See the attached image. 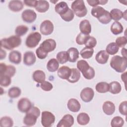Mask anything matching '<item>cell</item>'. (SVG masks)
I'll return each mask as SVG.
<instances>
[{
    "label": "cell",
    "mask_w": 127,
    "mask_h": 127,
    "mask_svg": "<svg viewBox=\"0 0 127 127\" xmlns=\"http://www.w3.org/2000/svg\"><path fill=\"white\" fill-rule=\"evenodd\" d=\"M77 67L86 79L90 80L94 77L95 70L86 61L83 60L78 61L77 63Z\"/></svg>",
    "instance_id": "cell-1"
},
{
    "label": "cell",
    "mask_w": 127,
    "mask_h": 127,
    "mask_svg": "<svg viewBox=\"0 0 127 127\" xmlns=\"http://www.w3.org/2000/svg\"><path fill=\"white\" fill-rule=\"evenodd\" d=\"M110 66L118 72H124L127 67V58L119 55L113 56L110 61Z\"/></svg>",
    "instance_id": "cell-2"
},
{
    "label": "cell",
    "mask_w": 127,
    "mask_h": 127,
    "mask_svg": "<svg viewBox=\"0 0 127 127\" xmlns=\"http://www.w3.org/2000/svg\"><path fill=\"white\" fill-rule=\"evenodd\" d=\"M40 109L35 106H32L26 113L23 119V123L27 126H33L37 122V118L40 116Z\"/></svg>",
    "instance_id": "cell-3"
},
{
    "label": "cell",
    "mask_w": 127,
    "mask_h": 127,
    "mask_svg": "<svg viewBox=\"0 0 127 127\" xmlns=\"http://www.w3.org/2000/svg\"><path fill=\"white\" fill-rule=\"evenodd\" d=\"M21 44V39L17 35H12L8 38L2 39L0 41L1 47L11 50L18 47Z\"/></svg>",
    "instance_id": "cell-4"
},
{
    "label": "cell",
    "mask_w": 127,
    "mask_h": 127,
    "mask_svg": "<svg viewBox=\"0 0 127 127\" xmlns=\"http://www.w3.org/2000/svg\"><path fill=\"white\" fill-rule=\"evenodd\" d=\"M71 8L74 13L79 17L85 16L87 13V8L82 0H76L72 2Z\"/></svg>",
    "instance_id": "cell-5"
},
{
    "label": "cell",
    "mask_w": 127,
    "mask_h": 127,
    "mask_svg": "<svg viewBox=\"0 0 127 127\" xmlns=\"http://www.w3.org/2000/svg\"><path fill=\"white\" fill-rule=\"evenodd\" d=\"M41 38V35L38 32H34L29 34L26 39V46L29 48H35L38 45Z\"/></svg>",
    "instance_id": "cell-6"
},
{
    "label": "cell",
    "mask_w": 127,
    "mask_h": 127,
    "mask_svg": "<svg viewBox=\"0 0 127 127\" xmlns=\"http://www.w3.org/2000/svg\"><path fill=\"white\" fill-rule=\"evenodd\" d=\"M55 121V117L53 114L49 111H43L41 115V124L44 127L52 126Z\"/></svg>",
    "instance_id": "cell-7"
},
{
    "label": "cell",
    "mask_w": 127,
    "mask_h": 127,
    "mask_svg": "<svg viewBox=\"0 0 127 127\" xmlns=\"http://www.w3.org/2000/svg\"><path fill=\"white\" fill-rule=\"evenodd\" d=\"M54 28V25L51 21L45 20L41 23L40 30L42 34L44 35H49L53 33Z\"/></svg>",
    "instance_id": "cell-8"
},
{
    "label": "cell",
    "mask_w": 127,
    "mask_h": 127,
    "mask_svg": "<svg viewBox=\"0 0 127 127\" xmlns=\"http://www.w3.org/2000/svg\"><path fill=\"white\" fill-rule=\"evenodd\" d=\"M56 42L52 39H48L44 41L39 47L47 53L54 51L56 48Z\"/></svg>",
    "instance_id": "cell-9"
},
{
    "label": "cell",
    "mask_w": 127,
    "mask_h": 127,
    "mask_svg": "<svg viewBox=\"0 0 127 127\" xmlns=\"http://www.w3.org/2000/svg\"><path fill=\"white\" fill-rule=\"evenodd\" d=\"M32 107L31 101L26 98H22L18 102L17 108L22 113H27Z\"/></svg>",
    "instance_id": "cell-10"
},
{
    "label": "cell",
    "mask_w": 127,
    "mask_h": 127,
    "mask_svg": "<svg viewBox=\"0 0 127 127\" xmlns=\"http://www.w3.org/2000/svg\"><path fill=\"white\" fill-rule=\"evenodd\" d=\"M80 95L83 101L89 102L94 97V92L92 88L90 87H85L81 90Z\"/></svg>",
    "instance_id": "cell-11"
},
{
    "label": "cell",
    "mask_w": 127,
    "mask_h": 127,
    "mask_svg": "<svg viewBox=\"0 0 127 127\" xmlns=\"http://www.w3.org/2000/svg\"><path fill=\"white\" fill-rule=\"evenodd\" d=\"M23 20L27 23L33 22L37 18V14L32 9H26L24 10L21 14Z\"/></svg>",
    "instance_id": "cell-12"
},
{
    "label": "cell",
    "mask_w": 127,
    "mask_h": 127,
    "mask_svg": "<svg viewBox=\"0 0 127 127\" xmlns=\"http://www.w3.org/2000/svg\"><path fill=\"white\" fill-rule=\"evenodd\" d=\"M74 118L70 114L65 115L59 122L57 127H70L73 125Z\"/></svg>",
    "instance_id": "cell-13"
},
{
    "label": "cell",
    "mask_w": 127,
    "mask_h": 127,
    "mask_svg": "<svg viewBox=\"0 0 127 127\" xmlns=\"http://www.w3.org/2000/svg\"><path fill=\"white\" fill-rule=\"evenodd\" d=\"M36 61L35 54L31 51H28L24 53L23 56V63L26 65H33Z\"/></svg>",
    "instance_id": "cell-14"
},
{
    "label": "cell",
    "mask_w": 127,
    "mask_h": 127,
    "mask_svg": "<svg viewBox=\"0 0 127 127\" xmlns=\"http://www.w3.org/2000/svg\"><path fill=\"white\" fill-rule=\"evenodd\" d=\"M68 109L72 112H77L81 108V105L77 100L74 98L70 99L67 104Z\"/></svg>",
    "instance_id": "cell-15"
},
{
    "label": "cell",
    "mask_w": 127,
    "mask_h": 127,
    "mask_svg": "<svg viewBox=\"0 0 127 127\" xmlns=\"http://www.w3.org/2000/svg\"><path fill=\"white\" fill-rule=\"evenodd\" d=\"M71 73V68L67 66H62L58 70V76L63 79L67 80Z\"/></svg>",
    "instance_id": "cell-16"
},
{
    "label": "cell",
    "mask_w": 127,
    "mask_h": 127,
    "mask_svg": "<svg viewBox=\"0 0 127 127\" xmlns=\"http://www.w3.org/2000/svg\"><path fill=\"white\" fill-rule=\"evenodd\" d=\"M115 109L114 104L110 101L105 102L102 106V110L104 113L109 116L112 115L115 112Z\"/></svg>",
    "instance_id": "cell-17"
},
{
    "label": "cell",
    "mask_w": 127,
    "mask_h": 127,
    "mask_svg": "<svg viewBox=\"0 0 127 127\" xmlns=\"http://www.w3.org/2000/svg\"><path fill=\"white\" fill-rule=\"evenodd\" d=\"M8 59L11 63L18 64L21 61V54L16 50L12 51L9 54Z\"/></svg>",
    "instance_id": "cell-18"
},
{
    "label": "cell",
    "mask_w": 127,
    "mask_h": 127,
    "mask_svg": "<svg viewBox=\"0 0 127 127\" xmlns=\"http://www.w3.org/2000/svg\"><path fill=\"white\" fill-rule=\"evenodd\" d=\"M79 29L81 33L89 35L91 32V25L88 20L84 19L80 22Z\"/></svg>",
    "instance_id": "cell-19"
},
{
    "label": "cell",
    "mask_w": 127,
    "mask_h": 127,
    "mask_svg": "<svg viewBox=\"0 0 127 127\" xmlns=\"http://www.w3.org/2000/svg\"><path fill=\"white\" fill-rule=\"evenodd\" d=\"M109 57V54L105 50H101L96 55L95 60L100 64H105L107 62Z\"/></svg>",
    "instance_id": "cell-20"
},
{
    "label": "cell",
    "mask_w": 127,
    "mask_h": 127,
    "mask_svg": "<svg viewBox=\"0 0 127 127\" xmlns=\"http://www.w3.org/2000/svg\"><path fill=\"white\" fill-rule=\"evenodd\" d=\"M8 7L12 11L18 12L23 9V4L21 0H13L9 2Z\"/></svg>",
    "instance_id": "cell-21"
},
{
    "label": "cell",
    "mask_w": 127,
    "mask_h": 127,
    "mask_svg": "<svg viewBox=\"0 0 127 127\" xmlns=\"http://www.w3.org/2000/svg\"><path fill=\"white\" fill-rule=\"evenodd\" d=\"M69 9L67 4L64 1H61L57 3L55 7L56 12L59 14L60 16L65 13Z\"/></svg>",
    "instance_id": "cell-22"
},
{
    "label": "cell",
    "mask_w": 127,
    "mask_h": 127,
    "mask_svg": "<svg viewBox=\"0 0 127 127\" xmlns=\"http://www.w3.org/2000/svg\"><path fill=\"white\" fill-rule=\"evenodd\" d=\"M49 3L47 0H37V4L35 7L36 10L40 13L47 11L49 8Z\"/></svg>",
    "instance_id": "cell-23"
},
{
    "label": "cell",
    "mask_w": 127,
    "mask_h": 127,
    "mask_svg": "<svg viewBox=\"0 0 127 127\" xmlns=\"http://www.w3.org/2000/svg\"><path fill=\"white\" fill-rule=\"evenodd\" d=\"M68 57V61L71 63L75 62L79 58V52L74 47L70 48L67 51Z\"/></svg>",
    "instance_id": "cell-24"
},
{
    "label": "cell",
    "mask_w": 127,
    "mask_h": 127,
    "mask_svg": "<svg viewBox=\"0 0 127 127\" xmlns=\"http://www.w3.org/2000/svg\"><path fill=\"white\" fill-rule=\"evenodd\" d=\"M80 78V72L77 68H71V73L67 80L70 83H75L77 82Z\"/></svg>",
    "instance_id": "cell-25"
},
{
    "label": "cell",
    "mask_w": 127,
    "mask_h": 127,
    "mask_svg": "<svg viewBox=\"0 0 127 127\" xmlns=\"http://www.w3.org/2000/svg\"><path fill=\"white\" fill-rule=\"evenodd\" d=\"M33 80L38 83H42L45 81L46 78V75L45 72L41 70H35L33 73Z\"/></svg>",
    "instance_id": "cell-26"
},
{
    "label": "cell",
    "mask_w": 127,
    "mask_h": 127,
    "mask_svg": "<svg viewBox=\"0 0 127 127\" xmlns=\"http://www.w3.org/2000/svg\"><path fill=\"white\" fill-rule=\"evenodd\" d=\"M59 67V63L57 59L53 58L50 59L47 64V68L50 72H55Z\"/></svg>",
    "instance_id": "cell-27"
},
{
    "label": "cell",
    "mask_w": 127,
    "mask_h": 127,
    "mask_svg": "<svg viewBox=\"0 0 127 127\" xmlns=\"http://www.w3.org/2000/svg\"><path fill=\"white\" fill-rule=\"evenodd\" d=\"M110 30L113 34L118 35L123 32L124 28L120 22L115 21L112 24Z\"/></svg>",
    "instance_id": "cell-28"
},
{
    "label": "cell",
    "mask_w": 127,
    "mask_h": 127,
    "mask_svg": "<svg viewBox=\"0 0 127 127\" xmlns=\"http://www.w3.org/2000/svg\"><path fill=\"white\" fill-rule=\"evenodd\" d=\"M122 90V86L120 83L116 81L111 82L109 84V91L113 94H116L119 93Z\"/></svg>",
    "instance_id": "cell-29"
},
{
    "label": "cell",
    "mask_w": 127,
    "mask_h": 127,
    "mask_svg": "<svg viewBox=\"0 0 127 127\" xmlns=\"http://www.w3.org/2000/svg\"><path fill=\"white\" fill-rule=\"evenodd\" d=\"M77 123L82 126L88 124L90 121V117L86 113H81L77 117Z\"/></svg>",
    "instance_id": "cell-30"
},
{
    "label": "cell",
    "mask_w": 127,
    "mask_h": 127,
    "mask_svg": "<svg viewBox=\"0 0 127 127\" xmlns=\"http://www.w3.org/2000/svg\"><path fill=\"white\" fill-rule=\"evenodd\" d=\"M106 11L107 10L103 8L102 7L97 6L92 8L91 13L92 16L98 19L102 16L105 13Z\"/></svg>",
    "instance_id": "cell-31"
},
{
    "label": "cell",
    "mask_w": 127,
    "mask_h": 127,
    "mask_svg": "<svg viewBox=\"0 0 127 127\" xmlns=\"http://www.w3.org/2000/svg\"><path fill=\"white\" fill-rule=\"evenodd\" d=\"M110 13L112 19H113L115 21H118L121 19L124 16V13L120 9L117 8L112 9Z\"/></svg>",
    "instance_id": "cell-32"
},
{
    "label": "cell",
    "mask_w": 127,
    "mask_h": 127,
    "mask_svg": "<svg viewBox=\"0 0 127 127\" xmlns=\"http://www.w3.org/2000/svg\"><path fill=\"white\" fill-rule=\"evenodd\" d=\"M95 88L98 92L104 93L109 91V84L106 82H100L96 84Z\"/></svg>",
    "instance_id": "cell-33"
},
{
    "label": "cell",
    "mask_w": 127,
    "mask_h": 127,
    "mask_svg": "<svg viewBox=\"0 0 127 127\" xmlns=\"http://www.w3.org/2000/svg\"><path fill=\"white\" fill-rule=\"evenodd\" d=\"M119 50V46L115 42H112L109 44L106 48V52L110 55H114L117 54Z\"/></svg>",
    "instance_id": "cell-34"
},
{
    "label": "cell",
    "mask_w": 127,
    "mask_h": 127,
    "mask_svg": "<svg viewBox=\"0 0 127 127\" xmlns=\"http://www.w3.org/2000/svg\"><path fill=\"white\" fill-rule=\"evenodd\" d=\"M93 53L94 50L93 48H89L85 47L81 50L80 55L82 58L87 59L91 58L93 55Z\"/></svg>",
    "instance_id": "cell-35"
},
{
    "label": "cell",
    "mask_w": 127,
    "mask_h": 127,
    "mask_svg": "<svg viewBox=\"0 0 127 127\" xmlns=\"http://www.w3.org/2000/svg\"><path fill=\"white\" fill-rule=\"evenodd\" d=\"M57 60L61 64H64L68 61V57L67 51H61L57 55Z\"/></svg>",
    "instance_id": "cell-36"
},
{
    "label": "cell",
    "mask_w": 127,
    "mask_h": 127,
    "mask_svg": "<svg viewBox=\"0 0 127 127\" xmlns=\"http://www.w3.org/2000/svg\"><path fill=\"white\" fill-rule=\"evenodd\" d=\"M21 93V89L18 87H11L8 91V95L11 98H16L18 97Z\"/></svg>",
    "instance_id": "cell-37"
},
{
    "label": "cell",
    "mask_w": 127,
    "mask_h": 127,
    "mask_svg": "<svg viewBox=\"0 0 127 127\" xmlns=\"http://www.w3.org/2000/svg\"><path fill=\"white\" fill-rule=\"evenodd\" d=\"M13 125V122L12 119L9 117L5 116L0 119V126L1 127H11Z\"/></svg>",
    "instance_id": "cell-38"
},
{
    "label": "cell",
    "mask_w": 127,
    "mask_h": 127,
    "mask_svg": "<svg viewBox=\"0 0 127 127\" xmlns=\"http://www.w3.org/2000/svg\"><path fill=\"white\" fill-rule=\"evenodd\" d=\"M124 124L123 119L119 116H116L113 118L111 122V125L112 127H121Z\"/></svg>",
    "instance_id": "cell-39"
},
{
    "label": "cell",
    "mask_w": 127,
    "mask_h": 127,
    "mask_svg": "<svg viewBox=\"0 0 127 127\" xmlns=\"http://www.w3.org/2000/svg\"><path fill=\"white\" fill-rule=\"evenodd\" d=\"M28 31V28L25 25H21L16 27L15 29V33L16 35L20 37L25 35Z\"/></svg>",
    "instance_id": "cell-40"
},
{
    "label": "cell",
    "mask_w": 127,
    "mask_h": 127,
    "mask_svg": "<svg viewBox=\"0 0 127 127\" xmlns=\"http://www.w3.org/2000/svg\"><path fill=\"white\" fill-rule=\"evenodd\" d=\"M11 77L5 74L0 75V84L3 87H7L11 83Z\"/></svg>",
    "instance_id": "cell-41"
},
{
    "label": "cell",
    "mask_w": 127,
    "mask_h": 127,
    "mask_svg": "<svg viewBox=\"0 0 127 127\" xmlns=\"http://www.w3.org/2000/svg\"><path fill=\"white\" fill-rule=\"evenodd\" d=\"M89 37V35H86L80 33L78 34L76 38V42L77 44L82 45L85 44L86 40Z\"/></svg>",
    "instance_id": "cell-42"
},
{
    "label": "cell",
    "mask_w": 127,
    "mask_h": 127,
    "mask_svg": "<svg viewBox=\"0 0 127 127\" xmlns=\"http://www.w3.org/2000/svg\"><path fill=\"white\" fill-rule=\"evenodd\" d=\"M98 20L100 22L104 24L109 23L112 20L110 12L107 10L105 13L102 16L98 18Z\"/></svg>",
    "instance_id": "cell-43"
},
{
    "label": "cell",
    "mask_w": 127,
    "mask_h": 127,
    "mask_svg": "<svg viewBox=\"0 0 127 127\" xmlns=\"http://www.w3.org/2000/svg\"><path fill=\"white\" fill-rule=\"evenodd\" d=\"M74 16V12L71 9H69L64 14L61 16L62 18L65 21L69 22L71 21Z\"/></svg>",
    "instance_id": "cell-44"
},
{
    "label": "cell",
    "mask_w": 127,
    "mask_h": 127,
    "mask_svg": "<svg viewBox=\"0 0 127 127\" xmlns=\"http://www.w3.org/2000/svg\"><path fill=\"white\" fill-rule=\"evenodd\" d=\"M15 72H16V69L14 66L11 65H6L5 70L3 72V73L2 74H5L11 77L13 76V75L15 74ZM2 74H0V75H2Z\"/></svg>",
    "instance_id": "cell-45"
},
{
    "label": "cell",
    "mask_w": 127,
    "mask_h": 127,
    "mask_svg": "<svg viewBox=\"0 0 127 127\" xmlns=\"http://www.w3.org/2000/svg\"><path fill=\"white\" fill-rule=\"evenodd\" d=\"M97 44V41L96 39L92 36H89L87 40H86L85 45L86 47L89 48H93L96 46Z\"/></svg>",
    "instance_id": "cell-46"
},
{
    "label": "cell",
    "mask_w": 127,
    "mask_h": 127,
    "mask_svg": "<svg viewBox=\"0 0 127 127\" xmlns=\"http://www.w3.org/2000/svg\"><path fill=\"white\" fill-rule=\"evenodd\" d=\"M127 43V39L125 36L119 37L116 40V44L119 47H124Z\"/></svg>",
    "instance_id": "cell-47"
},
{
    "label": "cell",
    "mask_w": 127,
    "mask_h": 127,
    "mask_svg": "<svg viewBox=\"0 0 127 127\" xmlns=\"http://www.w3.org/2000/svg\"><path fill=\"white\" fill-rule=\"evenodd\" d=\"M40 87L41 89L46 91H49L53 89V85L47 81H44L41 83Z\"/></svg>",
    "instance_id": "cell-48"
},
{
    "label": "cell",
    "mask_w": 127,
    "mask_h": 127,
    "mask_svg": "<svg viewBox=\"0 0 127 127\" xmlns=\"http://www.w3.org/2000/svg\"><path fill=\"white\" fill-rule=\"evenodd\" d=\"M119 110L120 113L123 115L126 116L127 114V101L122 102L119 105Z\"/></svg>",
    "instance_id": "cell-49"
},
{
    "label": "cell",
    "mask_w": 127,
    "mask_h": 127,
    "mask_svg": "<svg viewBox=\"0 0 127 127\" xmlns=\"http://www.w3.org/2000/svg\"><path fill=\"white\" fill-rule=\"evenodd\" d=\"M87 3L92 6L95 7L97 6V5L99 4H102V5H104L107 2L108 0H87Z\"/></svg>",
    "instance_id": "cell-50"
},
{
    "label": "cell",
    "mask_w": 127,
    "mask_h": 127,
    "mask_svg": "<svg viewBox=\"0 0 127 127\" xmlns=\"http://www.w3.org/2000/svg\"><path fill=\"white\" fill-rule=\"evenodd\" d=\"M36 56H37V57L39 59H45L47 57L48 53H47L45 52H44V51H43L39 47L36 49Z\"/></svg>",
    "instance_id": "cell-51"
},
{
    "label": "cell",
    "mask_w": 127,
    "mask_h": 127,
    "mask_svg": "<svg viewBox=\"0 0 127 127\" xmlns=\"http://www.w3.org/2000/svg\"><path fill=\"white\" fill-rule=\"evenodd\" d=\"M37 3V0H24V3L28 6L31 7H35Z\"/></svg>",
    "instance_id": "cell-52"
},
{
    "label": "cell",
    "mask_w": 127,
    "mask_h": 127,
    "mask_svg": "<svg viewBox=\"0 0 127 127\" xmlns=\"http://www.w3.org/2000/svg\"><path fill=\"white\" fill-rule=\"evenodd\" d=\"M6 52L5 51L3 50L2 49H0V60L4 59L6 57Z\"/></svg>",
    "instance_id": "cell-53"
},
{
    "label": "cell",
    "mask_w": 127,
    "mask_h": 127,
    "mask_svg": "<svg viewBox=\"0 0 127 127\" xmlns=\"http://www.w3.org/2000/svg\"><path fill=\"white\" fill-rule=\"evenodd\" d=\"M121 53L123 56V57L127 58V50L125 48H122L121 50Z\"/></svg>",
    "instance_id": "cell-54"
},
{
    "label": "cell",
    "mask_w": 127,
    "mask_h": 127,
    "mask_svg": "<svg viewBox=\"0 0 127 127\" xmlns=\"http://www.w3.org/2000/svg\"><path fill=\"white\" fill-rule=\"evenodd\" d=\"M121 78L122 79V81H124L125 83H126V72L125 73H123L121 75Z\"/></svg>",
    "instance_id": "cell-55"
}]
</instances>
